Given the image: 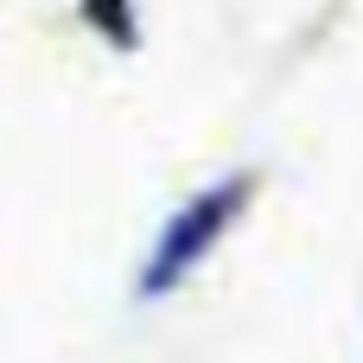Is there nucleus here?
I'll use <instances>...</instances> for the list:
<instances>
[{"mask_svg": "<svg viewBox=\"0 0 363 363\" xmlns=\"http://www.w3.org/2000/svg\"><path fill=\"white\" fill-rule=\"evenodd\" d=\"M255 191H262V172H255V166L198 185V191L160 223V236L147 242V255H140V268H134V300H147V306H153V300H172V294L217 255V242L249 217Z\"/></svg>", "mask_w": 363, "mask_h": 363, "instance_id": "nucleus-1", "label": "nucleus"}, {"mask_svg": "<svg viewBox=\"0 0 363 363\" xmlns=\"http://www.w3.org/2000/svg\"><path fill=\"white\" fill-rule=\"evenodd\" d=\"M77 19L108 51H140V13H134V0H77Z\"/></svg>", "mask_w": 363, "mask_h": 363, "instance_id": "nucleus-2", "label": "nucleus"}]
</instances>
